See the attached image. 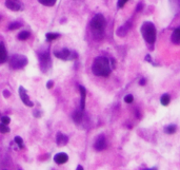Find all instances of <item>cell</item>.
I'll list each match as a JSON object with an SVG mask.
<instances>
[{
	"mask_svg": "<svg viewBox=\"0 0 180 170\" xmlns=\"http://www.w3.org/2000/svg\"><path fill=\"white\" fill-rule=\"evenodd\" d=\"M0 132L1 133H9L10 132V128L8 127V125L5 124H0Z\"/></svg>",
	"mask_w": 180,
	"mask_h": 170,
	"instance_id": "cb8c5ba5",
	"label": "cell"
},
{
	"mask_svg": "<svg viewBox=\"0 0 180 170\" xmlns=\"http://www.w3.org/2000/svg\"><path fill=\"white\" fill-rule=\"evenodd\" d=\"M59 36H60V34H58V33H47V35H45V37H47V41H52L57 39Z\"/></svg>",
	"mask_w": 180,
	"mask_h": 170,
	"instance_id": "7402d4cb",
	"label": "cell"
},
{
	"mask_svg": "<svg viewBox=\"0 0 180 170\" xmlns=\"http://www.w3.org/2000/svg\"><path fill=\"white\" fill-rule=\"evenodd\" d=\"M170 8L175 15L180 12V0H168Z\"/></svg>",
	"mask_w": 180,
	"mask_h": 170,
	"instance_id": "4fadbf2b",
	"label": "cell"
},
{
	"mask_svg": "<svg viewBox=\"0 0 180 170\" xmlns=\"http://www.w3.org/2000/svg\"><path fill=\"white\" fill-rule=\"evenodd\" d=\"M105 26H106V20L102 14H96L91 20V28L95 33V35H103Z\"/></svg>",
	"mask_w": 180,
	"mask_h": 170,
	"instance_id": "3957f363",
	"label": "cell"
},
{
	"mask_svg": "<svg viewBox=\"0 0 180 170\" xmlns=\"http://www.w3.org/2000/svg\"><path fill=\"white\" fill-rule=\"evenodd\" d=\"M77 169H78V170H82V169H83V167H82L81 165H78V166H77Z\"/></svg>",
	"mask_w": 180,
	"mask_h": 170,
	"instance_id": "d6a6232c",
	"label": "cell"
},
{
	"mask_svg": "<svg viewBox=\"0 0 180 170\" xmlns=\"http://www.w3.org/2000/svg\"><path fill=\"white\" fill-rule=\"evenodd\" d=\"M108 144H106V138L103 134H100L98 138H96V141L94 143V148L97 150V151H102L106 148Z\"/></svg>",
	"mask_w": 180,
	"mask_h": 170,
	"instance_id": "52a82bcc",
	"label": "cell"
},
{
	"mask_svg": "<svg viewBox=\"0 0 180 170\" xmlns=\"http://www.w3.org/2000/svg\"><path fill=\"white\" fill-rule=\"evenodd\" d=\"M14 141H15V143L18 145V147L20 148V149H23L24 148V144H23V140L20 138V136H15V138H14Z\"/></svg>",
	"mask_w": 180,
	"mask_h": 170,
	"instance_id": "603a6c76",
	"label": "cell"
},
{
	"mask_svg": "<svg viewBox=\"0 0 180 170\" xmlns=\"http://www.w3.org/2000/svg\"><path fill=\"white\" fill-rule=\"evenodd\" d=\"M141 35H142L143 39L145 40V42L148 44H154L156 41V28H155L154 23L151 21H145L143 22L140 29Z\"/></svg>",
	"mask_w": 180,
	"mask_h": 170,
	"instance_id": "7a4b0ae2",
	"label": "cell"
},
{
	"mask_svg": "<svg viewBox=\"0 0 180 170\" xmlns=\"http://www.w3.org/2000/svg\"><path fill=\"white\" fill-rule=\"evenodd\" d=\"M54 55L57 58L62 59V60H73V59H75L78 56L75 51H71L69 49H61L59 51H55Z\"/></svg>",
	"mask_w": 180,
	"mask_h": 170,
	"instance_id": "8992f818",
	"label": "cell"
},
{
	"mask_svg": "<svg viewBox=\"0 0 180 170\" xmlns=\"http://www.w3.org/2000/svg\"><path fill=\"white\" fill-rule=\"evenodd\" d=\"M145 82H146V79L145 78H141L139 80V85L140 86H144L145 85Z\"/></svg>",
	"mask_w": 180,
	"mask_h": 170,
	"instance_id": "f546056e",
	"label": "cell"
},
{
	"mask_svg": "<svg viewBox=\"0 0 180 170\" xmlns=\"http://www.w3.org/2000/svg\"><path fill=\"white\" fill-rule=\"evenodd\" d=\"M20 26H21V23H20V22H13V23H11L9 26H8V29L11 30V31H13V30L19 29Z\"/></svg>",
	"mask_w": 180,
	"mask_h": 170,
	"instance_id": "d4e9b609",
	"label": "cell"
},
{
	"mask_svg": "<svg viewBox=\"0 0 180 170\" xmlns=\"http://www.w3.org/2000/svg\"><path fill=\"white\" fill-rule=\"evenodd\" d=\"M131 28H132V21L131 20L126 21L123 26H120L119 29L117 30V35L119 36V37H124L128 33V31L131 30Z\"/></svg>",
	"mask_w": 180,
	"mask_h": 170,
	"instance_id": "9c48e42d",
	"label": "cell"
},
{
	"mask_svg": "<svg viewBox=\"0 0 180 170\" xmlns=\"http://www.w3.org/2000/svg\"><path fill=\"white\" fill-rule=\"evenodd\" d=\"M67 160H69V156H67V153H63V152H59L54 156V161H55V163L56 164H59V165L67 163Z\"/></svg>",
	"mask_w": 180,
	"mask_h": 170,
	"instance_id": "8fae6325",
	"label": "cell"
},
{
	"mask_svg": "<svg viewBox=\"0 0 180 170\" xmlns=\"http://www.w3.org/2000/svg\"><path fill=\"white\" fill-rule=\"evenodd\" d=\"M79 90H80V95H81V100H80V109L82 111H84L85 108V97H87V90L84 89V87L79 86Z\"/></svg>",
	"mask_w": 180,
	"mask_h": 170,
	"instance_id": "9a60e30c",
	"label": "cell"
},
{
	"mask_svg": "<svg viewBox=\"0 0 180 170\" xmlns=\"http://www.w3.org/2000/svg\"><path fill=\"white\" fill-rule=\"evenodd\" d=\"M128 0H118V2H117V6L119 8V9H122L123 6H125V3L128 2Z\"/></svg>",
	"mask_w": 180,
	"mask_h": 170,
	"instance_id": "4316f807",
	"label": "cell"
},
{
	"mask_svg": "<svg viewBox=\"0 0 180 170\" xmlns=\"http://www.w3.org/2000/svg\"><path fill=\"white\" fill-rule=\"evenodd\" d=\"M53 86H54V82H53L52 80H49V82H47V89L53 88Z\"/></svg>",
	"mask_w": 180,
	"mask_h": 170,
	"instance_id": "f1b7e54d",
	"label": "cell"
},
{
	"mask_svg": "<svg viewBox=\"0 0 180 170\" xmlns=\"http://www.w3.org/2000/svg\"><path fill=\"white\" fill-rule=\"evenodd\" d=\"M39 3H41L42 6H55V3L57 0H38Z\"/></svg>",
	"mask_w": 180,
	"mask_h": 170,
	"instance_id": "ffe728a7",
	"label": "cell"
},
{
	"mask_svg": "<svg viewBox=\"0 0 180 170\" xmlns=\"http://www.w3.org/2000/svg\"><path fill=\"white\" fill-rule=\"evenodd\" d=\"M5 6L8 9L11 10V11H14V12H18V11L21 10V4L19 2H17L16 0H6Z\"/></svg>",
	"mask_w": 180,
	"mask_h": 170,
	"instance_id": "30bf717a",
	"label": "cell"
},
{
	"mask_svg": "<svg viewBox=\"0 0 180 170\" xmlns=\"http://www.w3.org/2000/svg\"><path fill=\"white\" fill-rule=\"evenodd\" d=\"M27 58L24 55L21 54H14L13 56H11V58L9 60V64L11 66L12 69L17 70V69H22L27 65Z\"/></svg>",
	"mask_w": 180,
	"mask_h": 170,
	"instance_id": "277c9868",
	"label": "cell"
},
{
	"mask_svg": "<svg viewBox=\"0 0 180 170\" xmlns=\"http://www.w3.org/2000/svg\"><path fill=\"white\" fill-rule=\"evenodd\" d=\"M19 96H20L22 103H23L25 106H27V107H33V106H34L33 102L30 100L29 95H27V93H26V90L22 87V86L19 87Z\"/></svg>",
	"mask_w": 180,
	"mask_h": 170,
	"instance_id": "ba28073f",
	"label": "cell"
},
{
	"mask_svg": "<svg viewBox=\"0 0 180 170\" xmlns=\"http://www.w3.org/2000/svg\"><path fill=\"white\" fill-rule=\"evenodd\" d=\"M124 102L126 104H132L134 102V96L132 94H128V95H125L124 96Z\"/></svg>",
	"mask_w": 180,
	"mask_h": 170,
	"instance_id": "484cf974",
	"label": "cell"
},
{
	"mask_svg": "<svg viewBox=\"0 0 180 170\" xmlns=\"http://www.w3.org/2000/svg\"><path fill=\"white\" fill-rule=\"evenodd\" d=\"M3 93H4V97L10 96V91H8V90H5V91L3 92Z\"/></svg>",
	"mask_w": 180,
	"mask_h": 170,
	"instance_id": "1f68e13d",
	"label": "cell"
},
{
	"mask_svg": "<svg viewBox=\"0 0 180 170\" xmlns=\"http://www.w3.org/2000/svg\"><path fill=\"white\" fill-rule=\"evenodd\" d=\"M82 118H83V111L81 109L80 110H76L74 113H73V120L75 122L76 124H80L82 122Z\"/></svg>",
	"mask_w": 180,
	"mask_h": 170,
	"instance_id": "e0dca14e",
	"label": "cell"
},
{
	"mask_svg": "<svg viewBox=\"0 0 180 170\" xmlns=\"http://www.w3.org/2000/svg\"><path fill=\"white\" fill-rule=\"evenodd\" d=\"M67 142H69V138H67V135L63 134V133H61V132H58L57 135H56V143L58 146H64V145L67 144Z\"/></svg>",
	"mask_w": 180,
	"mask_h": 170,
	"instance_id": "7c38bea8",
	"label": "cell"
},
{
	"mask_svg": "<svg viewBox=\"0 0 180 170\" xmlns=\"http://www.w3.org/2000/svg\"><path fill=\"white\" fill-rule=\"evenodd\" d=\"M29 37H30V32H27V31H23V32H21L18 34V39L21 41L26 40Z\"/></svg>",
	"mask_w": 180,
	"mask_h": 170,
	"instance_id": "44dd1931",
	"label": "cell"
},
{
	"mask_svg": "<svg viewBox=\"0 0 180 170\" xmlns=\"http://www.w3.org/2000/svg\"><path fill=\"white\" fill-rule=\"evenodd\" d=\"M1 123L2 124H5V125H9L11 123V118L9 116H2L1 117Z\"/></svg>",
	"mask_w": 180,
	"mask_h": 170,
	"instance_id": "83f0119b",
	"label": "cell"
},
{
	"mask_svg": "<svg viewBox=\"0 0 180 170\" xmlns=\"http://www.w3.org/2000/svg\"><path fill=\"white\" fill-rule=\"evenodd\" d=\"M141 10H142V3H140V4H138V6H137L136 12H139V11H141Z\"/></svg>",
	"mask_w": 180,
	"mask_h": 170,
	"instance_id": "4dcf8cb0",
	"label": "cell"
},
{
	"mask_svg": "<svg viewBox=\"0 0 180 170\" xmlns=\"http://www.w3.org/2000/svg\"><path fill=\"white\" fill-rule=\"evenodd\" d=\"M160 103L162 106H168V104L171 103V96L168 95V94L164 93L163 95H161L160 97Z\"/></svg>",
	"mask_w": 180,
	"mask_h": 170,
	"instance_id": "d6986e66",
	"label": "cell"
},
{
	"mask_svg": "<svg viewBox=\"0 0 180 170\" xmlns=\"http://www.w3.org/2000/svg\"><path fill=\"white\" fill-rule=\"evenodd\" d=\"M177 130V126L174 125V124H171V125H168V126L164 127V132H166V134H173L175 133Z\"/></svg>",
	"mask_w": 180,
	"mask_h": 170,
	"instance_id": "ac0fdd59",
	"label": "cell"
},
{
	"mask_svg": "<svg viewBox=\"0 0 180 170\" xmlns=\"http://www.w3.org/2000/svg\"><path fill=\"white\" fill-rule=\"evenodd\" d=\"M171 41L174 44H180V26L173 31L171 35Z\"/></svg>",
	"mask_w": 180,
	"mask_h": 170,
	"instance_id": "5bb4252c",
	"label": "cell"
},
{
	"mask_svg": "<svg viewBox=\"0 0 180 170\" xmlns=\"http://www.w3.org/2000/svg\"><path fill=\"white\" fill-rule=\"evenodd\" d=\"M8 60V52L3 44H0V65Z\"/></svg>",
	"mask_w": 180,
	"mask_h": 170,
	"instance_id": "2e32d148",
	"label": "cell"
},
{
	"mask_svg": "<svg viewBox=\"0 0 180 170\" xmlns=\"http://www.w3.org/2000/svg\"><path fill=\"white\" fill-rule=\"evenodd\" d=\"M92 72L94 75L99 77H108L112 72L110 59L104 56H98L94 59L92 65Z\"/></svg>",
	"mask_w": 180,
	"mask_h": 170,
	"instance_id": "6da1fadb",
	"label": "cell"
},
{
	"mask_svg": "<svg viewBox=\"0 0 180 170\" xmlns=\"http://www.w3.org/2000/svg\"><path fill=\"white\" fill-rule=\"evenodd\" d=\"M38 57H39V62H40V69L42 72H47L51 68L52 62H51V57H49V48H47L45 50L41 51L38 53Z\"/></svg>",
	"mask_w": 180,
	"mask_h": 170,
	"instance_id": "5b68a950",
	"label": "cell"
}]
</instances>
